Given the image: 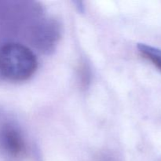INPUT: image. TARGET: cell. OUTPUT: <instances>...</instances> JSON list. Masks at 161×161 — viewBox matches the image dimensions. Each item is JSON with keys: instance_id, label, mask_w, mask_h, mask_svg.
<instances>
[{"instance_id": "1", "label": "cell", "mask_w": 161, "mask_h": 161, "mask_svg": "<svg viewBox=\"0 0 161 161\" xmlns=\"http://www.w3.org/2000/svg\"><path fill=\"white\" fill-rule=\"evenodd\" d=\"M38 61L28 47L17 42H8L0 47V75L13 82L31 78L37 70Z\"/></svg>"}, {"instance_id": "2", "label": "cell", "mask_w": 161, "mask_h": 161, "mask_svg": "<svg viewBox=\"0 0 161 161\" xmlns=\"http://www.w3.org/2000/svg\"><path fill=\"white\" fill-rule=\"evenodd\" d=\"M25 142L16 126L7 124L0 129V150L12 157H18L25 151Z\"/></svg>"}, {"instance_id": "3", "label": "cell", "mask_w": 161, "mask_h": 161, "mask_svg": "<svg viewBox=\"0 0 161 161\" xmlns=\"http://www.w3.org/2000/svg\"><path fill=\"white\" fill-rule=\"evenodd\" d=\"M140 54L161 71V49L146 43H138Z\"/></svg>"}]
</instances>
